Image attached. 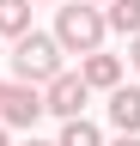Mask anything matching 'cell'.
I'll use <instances>...</instances> for the list:
<instances>
[{
	"label": "cell",
	"mask_w": 140,
	"mask_h": 146,
	"mask_svg": "<svg viewBox=\"0 0 140 146\" xmlns=\"http://www.w3.org/2000/svg\"><path fill=\"white\" fill-rule=\"evenodd\" d=\"M25 146H49V140H25Z\"/></svg>",
	"instance_id": "obj_14"
},
{
	"label": "cell",
	"mask_w": 140,
	"mask_h": 146,
	"mask_svg": "<svg viewBox=\"0 0 140 146\" xmlns=\"http://www.w3.org/2000/svg\"><path fill=\"white\" fill-rule=\"evenodd\" d=\"M79 6H98V12H104V6H110V0H79Z\"/></svg>",
	"instance_id": "obj_12"
},
{
	"label": "cell",
	"mask_w": 140,
	"mask_h": 146,
	"mask_svg": "<svg viewBox=\"0 0 140 146\" xmlns=\"http://www.w3.org/2000/svg\"><path fill=\"white\" fill-rule=\"evenodd\" d=\"M43 116V91L37 85H6V98H0V128H37Z\"/></svg>",
	"instance_id": "obj_4"
},
{
	"label": "cell",
	"mask_w": 140,
	"mask_h": 146,
	"mask_svg": "<svg viewBox=\"0 0 140 146\" xmlns=\"http://www.w3.org/2000/svg\"><path fill=\"white\" fill-rule=\"evenodd\" d=\"M25 31H31V0H0V36L19 43Z\"/></svg>",
	"instance_id": "obj_8"
},
{
	"label": "cell",
	"mask_w": 140,
	"mask_h": 146,
	"mask_svg": "<svg viewBox=\"0 0 140 146\" xmlns=\"http://www.w3.org/2000/svg\"><path fill=\"white\" fill-rule=\"evenodd\" d=\"M104 31L140 36V0H110V6H104Z\"/></svg>",
	"instance_id": "obj_7"
},
{
	"label": "cell",
	"mask_w": 140,
	"mask_h": 146,
	"mask_svg": "<svg viewBox=\"0 0 140 146\" xmlns=\"http://www.w3.org/2000/svg\"><path fill=\"white\" fill-rule=\"evenodd\" d=\"M12 73H19V85H49V79L61 73V49H55V36L25 31L19 43H12Z\"/></svg>",
	"instance_id": "obj_2"
},
{
	"label": "cell",
	"mask_w": 140,
	"mask_h": 146,
	"mask_svg": "<svg viewBox=\"0 0 140 146\" xmlns=\"http://www.w3.org/2000/svg\"><path fill=\"white\" fill-rule=\"evenodd\" d=\"M128 61H134V67H140V36H134V43H128Z\"/></svg>",
	"instance_id": "obj_10"
},
{
	"label": "cell",
	"mask_w": 140,
	"mask_h": 146,
	"mask_svg": "<svg viewBox=\"0 0 140 146\" xmlns=\"http://www.w3.org/2000/svg\"><path fill=\"white\" fill-rule=\"evenodd\" d=\"M0 146H12V140H6V128H0Z\"/></svg>",
	"instance_id": "obj_13"
},
{
	"label": "cell",
	"mask_w": 140,
	"mask_h": 146,
	"mask_svg": "<svg viewBox=\"0 0 140 146\" xmlns=\"http://www.w3.org/2000/svg\"><path fill=\"white\" fill-rule=\"evenodd\" d=\"M55 49H61V55H79V61L98 55V49H104V12H98V6H79V0L61 6V12H55Z\"/></svg>",
	"instance_id": "obj_1"
},
{
	"label": "cell",
	"mask_w": 140,
	"mask_h": 146,
	"mask_svg": "<svg viewBox=\"0 0 140 146\" xmlns=\"http://www.w3.org/2000/svg\"><path fill=\"white\" fill-rule=\"evenodd\" d=\"M0 98H6V79H0Z\"/></svg>",
	"instance_id": "obj_15"
},
{
	"label": "cell",
	"mask_w": 140,
	"mask_h": 146,
	"mask_svg": "<svg viewBox=\"0 0 140 146\" xmlns=\"http://www.w3.org/2000/svg\"><path fill=\"white\" fill-rule=\"evenodd\" d=\"M79 79H85V91H116V85H122V61L98 49V55L79 61Z\"/></svg>",
	"instance_id": "obj_5"
},
{
	"label": "cell",
	"mask_w": 140,
	"mask_h": 146,
	"mask_svg": "<svg viewBox=\"0 0 140 146\" xmlns=\"http://www.w3.org/2000/svg\"><path fill=\"white\" fill-rule=\"evenodd\" d=\"M55 146H104V134L79 116V122H61V140H55Z\"/></svg>",
	"instance_id": "obj_9"
},
{
	"label": "cell",
	"mask_w": 140,
	"mask_h": 146,
	"mask_svg": "<svg viewBox=\"0 0 140 146\" xmlns=\"http://www.w3.org/2000/svg\"><path fill=\"white\" fill-rule=\"evenodd\" d=\"M110 122H116V134H134L140 140V91L134 85H116L110 91Z\"/></svg>",
	"instance_id": "obj_6"
},
{
	"label": "cell",
	"mask_w": 140,
	"mask_h": 146,
	"mask_svg": "<svg viewBox=\"0 0 140 146\" xmlns=\"http://www.w3.org/2000/svg\"><path fill=\"white\" fill-rule=\"evenodd\" d=\"M110 146H140V140H134V134H116V140H110Z\"/></svg>",
	"instance_id": "obj_11"
},
{
	"label": "cell",
	"mask_w": 140,
	"mask_h": 146,
	"mask_svg": "<svg viewBox=\"0 0 140 146\" xmlns=\"http://www.w3.org/2000/svg\"><path fill=\"white\" fill-rule=\"evenodd\" d=\"M85 98H92V91H85V79H79V73H55V79L43 85V116L79 122V116H85Z\"/></svg>",
	"instance_id": "obj_3"
}]
</instances>
